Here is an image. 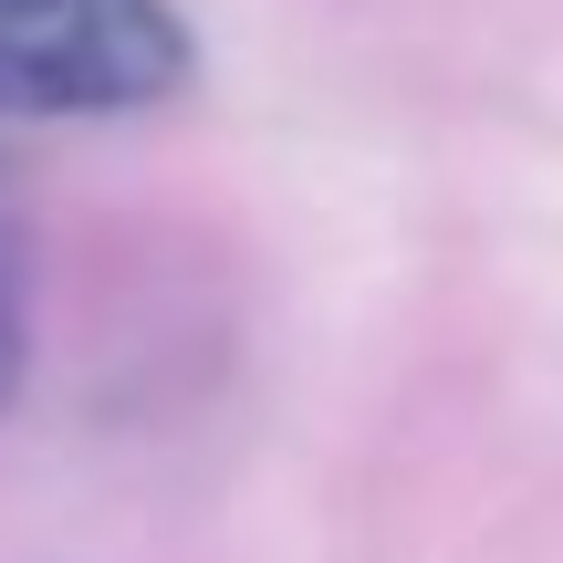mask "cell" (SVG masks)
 <instances>
[{
  "mask_svg": "<svg viewBox=\"0 0 563 563\" xmlns=\"http://www.w3.org/2000/svg\"><path fill=\"white\" fill-rule=\"evenodd\" d=\"M188 74L178 0H0V115H146Z\"/></svg>",
  "mask_w": 563,
  "mask_h": 563,
  "instance_id": "obj_1",
  "label": "cell"
},
{
  "mask_svg": "<svg viewBox=\"0 0 563 563\" xmlns=\"http://www.w3.org/2000/svg\"><path fill=\"white\" fill-rule=\"evenodd\" d=\"M21 365H32V313H21V241L0 230V407L21 397Z\"/></svg>",
  "mask_w": 563,
  "mask_h": 563,
  "instance_id": "obj_2",
  "label": "cell"
}]
</instances>
